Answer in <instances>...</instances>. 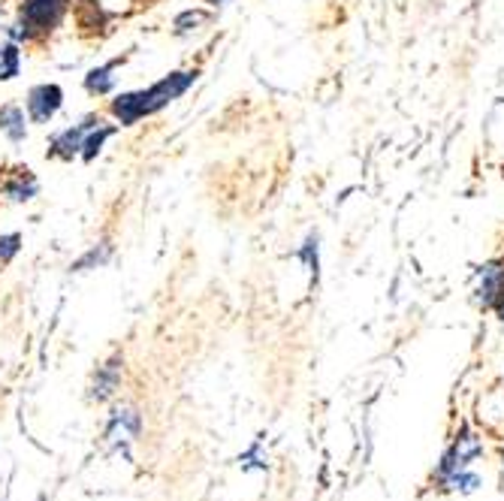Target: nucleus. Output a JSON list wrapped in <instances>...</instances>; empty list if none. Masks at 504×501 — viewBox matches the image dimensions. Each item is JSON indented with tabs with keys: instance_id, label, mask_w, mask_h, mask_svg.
Listing matches in <instances>:
<instances>
[{
	"instance_id": "6",
	"label": "nucleus",
	"mask_w": 504,
	"mask_h": 501,
	"mask_svg": "<svg viewBox=\"0 0 504 501\" xmlns=\"http://www.w3.org/2000/svg\"><path fill=\"white\" fill-rule=\"evenodd\" d=\"M0 134L10 139V143H22L28 136V115H24L22 106L15 103L0 106Z\"/></svg>"
},
{
	"instance_id": "15",
	"label": "nucleus",
	"mask_w": 504,
	"mask_h": 501,
	"mask_svg": "<svg viewBox=\"0 0 504 501\" xmlns=\"http://www.w3.org/2000/svg\"><path fill=\"white\" fill-rule=\"evenodd\" d=\"M22 248V236L19 233H10V236H0V266L4 263H10L15 254Z\"/></svg>"
},
{
	"instance_id": "10",
	"label": "nucleus",
	"mask_w": 504,
	"mask_h": 501,
	"mask_svg": "<svg viewBox=\"0 0 504 501\" xmlns=\"http://www.w3.org/2000/svg\"><path fill=\"white\" fill-rule=\"evenodd\" d=\"M37 191H39V185H37V178L30 176V169H19L10 178V182L4 185V194L10 196V200H15V203L30 200V196H34Z\"/></svg>"
},
{
	"instance_id": "12",
	"label": "nucleus",
	"mask_w": 504,
	"mask_h": 501,
	"mask_svg": "<svg viewBox=\"0 0 504 501\" xmlns=\"http://www.w3.org/2000/svg\"><path fill=\"white\" fill-rule=\"evenodd\" d=\"M112 134H115V127L103 125V121H97V125L91 127L88 136H85V145H82V158H85V160H94L97 154H100L103 143H106V139H109Z\"/></svg>"
},
{
	"instance_id": "3",
	"label": "nucleus",
	"mask_w": 504,
	"mask_h": 501,
	"mask_svg": "<svg viewBox=\"0 0 504 501\" xmlns=\"http://www.w3.org/2000/svg\"><path fill=\"white\" fill-rule=\"evenodd\" d=\"M477 456H483V441L477 438L474 432H462L453 438V445L448 447V453L441 456V465H438V480H444L453 471H462L474 462Z\"/></svg>"
},
{
	"instance_id": "17",
	"label": "nucleus",
	"mask_w": 504,
	"mask_h": 501,
	"mask_svg": "<svg viewBox=\"0 0 504 501\" xmlns=\"http://www.w3.org/2000/svg\"><path fill=\"white\" fill-rule=\"evenodd\" d=\"M205 4H221V0H205Z\"/></svg>"
},
{
	"instance_id": "16",
	"label": "nucleus",
	"mask_w": 504,
	"mask_h": 501,
	"mask_svg": "<svg viewBox=\"0 0 504 501\" xmlns=\"http://www.w3.org/2000/svg\"><path fill=\"white\" fill-rule=\"evenodd\" d=\"M490 308H495V315H499V320L504 324V284L499 287V293H495V299H492Z\"/></svg>"
},
{
	"instance_id": "13",
	"label": "nucleus",
	"mask_w": 504,
	"mask_h": 501,
	"mask_svg": "<svg viewBox=\"0 0 504 501\" xmlns=\"http://www.w3.org/2000/svg\"><path fill=\"white\" fill-rule=\"evenodd\" d=\"M112 70H115V64H106V67L91 70L88 76H85V88H88V94H97V97L109 94L112 88H115V76H112Z\"/></svg>"
},
{
	"instance_id": "11",
	"label": "nucleus",
	"mask_w": 504,
	"mask_h": 501,
	"mask_svg": "<svg viewBox=\"0 0 504 501\" xmlns=\"http://www.w3.org/2000/svg\"><path fill=\"white\" fill-rule=\"evenodd\" d=\"M22 70V52L19 46L10 43V39H4L0 43V82H10L19 76Z\"/></svg>"
},
{
	"instance_id": "7",
	"label": "nucleus",
	"mask_w": 504,
	"mask_h": 501,
	"mask_svg": "<svg viewBox=\"0 0 504 501\" xmlns=\"http://www.w3.org/2000/svg\"><path fill=\"white\" fill-rule=\"evenodd\" d=\"M139 435V417L130 408H121L112 414V423L106 429V438L109 441H134Z\"/></svg>"
},
{
	"instance_id": "5",
	"label": "nucleus",
	"mask_w": 504,
	"mask_h": 501,
	"mask_svg": "<svg viewBox=\"0 0 504 501\" xmlns=\"http://www.w3.org/2000/svg\"><path fill=\"white\" fill-rule=\"evenodd\" d=\"M97 125V118H85L82 125H73L67 127L64 134H57L55 136V143H52V158H61V160H73L76 154H82V145H85V136H88V130Z\"/></svg>"
},
{
	"instance_id": "8",
	"label": "nucleus",
	"mask_w": 504,
	"mask_h": 501,
	"mask_svg": "<svg viewBox=\"0 0 504 501\" xmlns=\"http://www.w3.org/2000/svg\"><path fill=\"white\" fill-rule=\"evenodd\" d=\"M504 284V269L501 263H486L481 266V284H477V299L483 302V306H492L495 293H499V287Z\"/></svg>"
},
{
	"instance_id": "1",
	"label": "nucleus",
	"mask_w": 504,
	"mask_h": 501,
	"mask_svg": "<svg viewBox=\"0 0 504 501\" xmlns=\"http://www.w3.org/2000/svg\"><path fill=\"white\" fill-rule=\"evenodd\" d=\"M194 79H196V73H172V76L161 79L157 85L145 88V91H130V94L115 97L112 115L121 125H136L139 118L154 115L157 109H163V106H169L176 97L185 94L187 88L194 85Z\"/></svg>"
},
{
	"instance_id": "9",
	"label": "nucleus",
	"mask_w": 504,
	"mask_h": 501,
	"mask_svg": "<svg viewBox=\"0 0 504 501\" xmlns=\"http://www.w3.org/2000/svg\"><path fill=\"white\" fill-rule=\"evenodd\" d=\"M118 381H121V363L118 359H112V363H106L100 372H97L91 396H94L97 402H106L115 390H118Z\"/></svg>"
},
{
	"instance_id": "2",
	"label": "nucleus",
	"mask_w": 504,
	"mask_h": 501,
	"mask_svg": "<svg viewBox=\"0 0 504 501\" xmlns=\"http://www.w3.org/2000/svg\"><path fill=\"white\" fill-rule=\"evenodd\" d=\"M67 13V0H22L19 24L13 30L15 39H37L39 34H48L61 24Z\"/></svg>"
},
{
	"instance_id": "4",
	"label": "nucleus",
	"mask_w": 504,
	"mask_h": 501,
	"mask_svg": "<svg viewBox=\"0 0 504 501\" xmlns=\"http://www.w3.org/2000/svg\"><path fill=\"white\" fill-rule=\"evenodd\" d=\"M28 118L34 121V125H48V121L55 118L57 109L64 106V91L61 85H34L28 91Z\"/></svg>"
},
{
	"instance_id": "14",
	"label": "nucleus",
	"mask_w": 504,
	"mask_h": 501,
	"mask_svg": "<svg viewBox=\"0 0 504 501\" xmlns=\"http://www.w3.org/2000/svg\"><path fill=\"white\" fill-rule=\"evenodd\" d=\"M444 489H453V492H474L481 487V478H477L474 471H468V468H462V471H453L448 478L441 480Z\"/></svg>"
}]
</instances>
